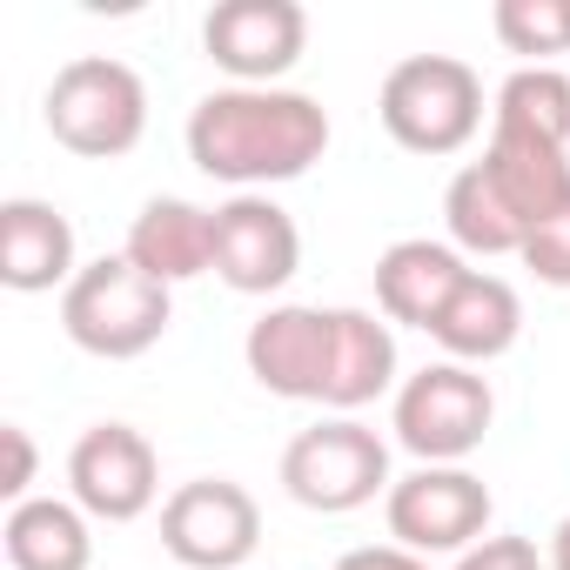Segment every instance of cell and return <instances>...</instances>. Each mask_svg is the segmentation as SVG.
Masks as SVG:
<instances>
[{"instance_id": "1", "label": "cell", "mask_w": 570, "mask_h": 570, "mask_svg": "<svg viewBox=\"0 0 570 570\" xmlns=\"http://www.w3.org/2000/svg\"><path fill=\"white\" fill-rule=\"evenodd\" d=\"M323 148H330V115L289 88H222V95H202L188 115L195 168L215 181H235L242 195L309 175Z\"/></svg>"}, {"instance_id": "2", "label": "cell", "mask_w": 570, "mask_h": 570, "mask_svg": "<svg viewBox=\"0 0 570 570\" xmlns=\"http://www.w3.org/2000/svg\"><path fill=\"white\" fill-rule=\"evenodd\" d=\"M175 303H168V282L141 275L128 255H101L88 262L68 296H61V330L88 350V356H108V363H128L141 350L161 343Z\"/></svg>"}, {"instance_id": "3", "label": "cell", "mask_w": 570, "mask_h": 570, "mask_svg": "<svg viewBox=\"0 0 570 570\" xmlns=\"http://www.w3.org/2000/svg\"><path fill=\"white\" fill-rule=\"evenodd\" d=\"M48 135L88 161H115L141 141L148 128V88L128 61H108V55H81L68 61L55 81H48Z\"/></svg>"}, {"instance_id": "4", "label": "cell", "mask_w": 570, "mask_h": 570, "mask_svg": "<svg viewBox=\"0 0 570 570\" xmlns=\"http://www.w3.org/2000/svg\"><path fill=\"white\" fill-rule=\"evenodd\" d=\"M376 115L410 155H456L483 121V81L456 55H410L383 75Z\"/></svg>"}, {"instance_id": "5", "label": "cell", "mask_w": 570, "mask_h": 570, "mask_svg": "<svg viewBox=\"0 0 570 570\" xmlns=\"http://www.w3.org/2000/svg\"><path fill=\"white\" fill-rule=\"evenodd\" d=\"M282 490L303 510H323V517L363 510L376 490H390V450L356 416H330L282 450Z\"/></svg>"}, {"instance_id": "6", "label": "cell", "mask_w": 570, "mask_h": 570, "mask_svg": "<svg viewBox=\"0 0 570 570\" xmlns=\"http://www.w3.org/2000/svg\"><path fill=\"white\" fill-rule=\"evenodd\" d=\"M490 416L497 396L483 376H470L463 363H430L396 396V443L423 463H456L490 436Z\"/></svg>"}, {"instance_id": "7", "label": "cell", "mask_w": 570, "mask_h": 570, "mask_svg": "<svg viewBox=\"0 0 570 570\" xmlns=\"http://www.w3.org/2000/svg\"><path fill=\"white\" fill-rule=\"evenodd\" d=\"M490 530V490L483 476L456 463H423L403 483H390V537L416 557L430 550H470Z\"/></svg>"}, {"instance_id": "8", "label": "cell", "mask_w": 570, "mask_h": 570, "mask_svg": "<svg viewBox=\"0 0 570 570\" xmlns=\"http://www.w3.org/2000/svg\"><path fill=\"white\" fill-rule=\"evenodd\" d=\"M262 537V510L228 476H195L161 503V543L188 570H235Z\"/></svg>"}, {"instance_id": "9", "label": "cell", "mask_w": 570, "mask_h": 570, "mask_svg": "<svg viewBox=\"0 0 570 570\" xmlns=\"http://www.w3.org/2000/svg\"><path fill=\"white\" fill-rule=\"evenodd\" d=\"M309 41V14L296 0H222L202 21V48L215 68H228L242 88H268L275 75H289Z\"/></svg>"}, {"instance_id": "10", "label": "cell", "mask_w": 570, "mask_h": 570, "mask_svg": "<svg viewBox=\"0 0 570 570\" xmlns=\"http://www.w3.org/2000/svg\"><path fill=\"white\" fill-rule=\"evenodd\" d=\"M330 350H336V309H303V303L268 309L262 323H248V343H242L248 376L289 403H323Z\"/></svg>"}, {"instance_id": "11", "label": "cell", "mask_w": 570, "mask_h": 570, "mask_svg": "<svg viewBox=\"0 0 570 570\" xmlns=\"http://www.w3.org/2000/svg\"><path fill=\"white\" fill-rule=\"evenodd\" d=\"M303 235L289 208H275L268 195H235L215 208V275L242 296H268L296 275Z\"/></svg>"}, {"instance_id": "12", "label": "cell", "mask_w": 570, "mask_h": 570, "mask_svg": "<svg viewBox=\"0 0 570 570\" xmlns=\"http://www.w3.org/2000/svg\"><path fill=\"white\" fill-rule=\"evenodd\" d=\"M68 483H75V503L88 517H108V523H128L155 503L161 490V470H155V443L135 430V423H95L75 456H68Z\"/></svg>"}, {"instance_id": "13", "label": "cell", "mask_w": 570, "mask_h": 570, "mask_svg": "<svg viewBox=\"0 0 570 570\" xmlns=\"http://www.w3.org/2000/svg\"><path fill=\"white\" fill-rule=\"evenodd\" d=\"M483 175L497 181V195L510 202V215L523 222V235L537 222H550L563 202H570V161L557 141L543 135H523V128H490V155H483Z\"/></svg>"}, {"instance_id": "14", "label": "cell", "mask_w": 570, "mask_h": 570, "mask_svg": "<svg viewBox=\"0 0 570 570\" xmlns=\"http://www.w3.org/2000/svg\"><path fill=\"white\" fill-rule=\"evenodd\" d=\"M75 275H81L75 268V228L61 208L28 202V195L0 202V282L8 289L35 296V289H55V282H75Z\"/></svg>"}, {"instance_id": "15", "label": "cell", "mask_w": 570, "mask_h": 570, "mask_svg": "<svg viewBox=\"0 0 570 570\" xmlns=\"http://www.w3.org/2000/svg\"><path fill=\"white\" fill-rule=\"evenodd\" d=\"M141 275H155V282H188V275H202V268H215V215L208 208H195V202H175V195H155L141 215H135V228H128V248H121Z\"/></svg>"}, {"instance_id": "16", "label": "cell", "mask_w": 570, "mask_h": 570, "mask_svg": "<svg viewBox=\"0 0 570 570\" xmlns=\"http://www.w3.org/2000/svg\"><path fill=\"white\" fill-rule=\"evenodd\" d=\"M463 275H470V268L456 262V248L416 235V242L383 248V262H376V303H383L390 323L436 330V316H443V303L456 296V282H463Z\"/></svg>"}, {"instance_id": "17", "label": "cell", "mask_w": 570, "mask_h": 570, "mask_svg": "<svg viewBox=\"0 0 570 570\" xmlns=\"http://www.w3.org/2000/svg\"><path fill=\"white\" fill-rule=\"evenodd\" d=\"M517 330H523V303H517V289L503 275H483V268H470L463 282H456V296L443 303V316H436V343L456 356V363H490V356H503L510 343H517Z\"/></svg>"}, {"instance_id": "18", "label": "cell", "mask_w": 570, "mask_h": 570, "mask_svg": "<svg viewBox=\"0 0 570 570\" xmlns=\"http://www.w3.org/2000/svg\"><path fill=\"white\" fill-rule=\"evenodd\" d=\"M396 376V336L370 309H336V350H330V410H363L390 390Z\"/></svg>"}, {"instance_id": "19", "label": "cell", "mask_w": 570, "mask_h": 570, "mask_svg": "<svg viewBox=\"0 0 570 570\" xmlns=\"http://www.w3.org/2000/svg\"><path fill=\"white\" fill-rule=\"evenodd\" d=\"M8 563L14 570H88V523L75 503L28 497L8 510Z\"/></svg>"}, {"instance_id": "20", "label": "cell", "mask_w": 570, "mask_h": 570, "mask_svg": "<svg viewBox=\"0 0 570 570\" xmlns=\"http://www.w3.org/2000/svg\"><path fill=\"white\" fill-rule=\"evenodd\" d=\"M443 222H450V235H456L463 248H476V255H510V248H523V222L510 215V202L497 195V181L483 175V161H470V168L450 181Z\"/></svg>"}, {"instance_id": "21", "label": "cell", "mask_w": 570, "mask_h": 570, "mask_svg": "<svg viewBox=\"0 0 570 570\" xmlns=\"http://www.w3.org/2000/svg\"><path fill=\"white\" fill-rule=\"evenodd\" d=\"M497 121L503 128H523V135H543V141H570V81L557 68H517L503 88H497Z\"/></svg>"}, {"instance_id": "22", "label": "cell", "mask_w": 570, "mask_h": 570, "mask_svg": "<svg viewBox=\"0 0 570 570\" xmlns=\"http://www.w3.org/2000/svg\"><path fill=\"white\" fill-rule=\"evenodd\" d=\"M490 21L510 55H563L570 48V0H497Z\"/></svg>"}, {"instance_id": "23", "label": "cell", "mask_w": 570, "mask_h": 570, "mask_svg": "<svg viewBox=\"0 0 570 570\" xmlns=\"http://www.w3.org/2000/svg\"><path fill=\"white\" fill-rule=\"evenodd\" d=\"M523 262H530V275L537 282H550V289H570V202L550 215V222H537L530 235H523V248H517Z\"/></svg>"}, {"instance_id": "24", "label": "cell", "mask_w": 570, "mask_h": 570, "mask_svg": "<svg viewBox=\"0 0 570 570\" xmlns=\"http://www.w3.org/2000/svg\"><path fill=\"white\" fill-rule=\"evenodd\" d=\"M456 570H543L530 537H483L456 557Z\"/></svg>"}, {"instance_id": "25", "label": "cell", "mask_w": 570, "mask_h": 570, "mask_svg": "<svg viewBox=\"0 0 570 570\" xmlns=\"http://www.w3.org/2000/svg\"><path fill=\"white\" fill-rule=\"evenodd\" d=\"M0 443H8V476H0V490H8L14 503H28V483H35V443H28V430H0Z\"/></svg>"}, {"instance_id": "26", "label": "cell", "mask_w": 570, "mask_h": 570, "mask_svg": "<svg viewBox=\"0 0 570 570\" xmlns=\"http://www.w3.org/2000/svg\"><path fill=\"white\" fill-rule=\"evenodd\" d=\"M336 570H430V563L416 550H403V543H363V550L336 557Z\"/></svg>"}, {"instance_id": "27", "label": "cell", "mask_w": 570, "mask_h": 570, "mask_svg": "<svg viewBox=\"0 0 570 570\" xmlns=\"http://www.w3.org/2000/svg\"><path fill=\"white\" fill-rule=\"evenodd\" d=\"M550 570H570V517H563L557 537H550Z\"/></svg>"}]
</instances>
